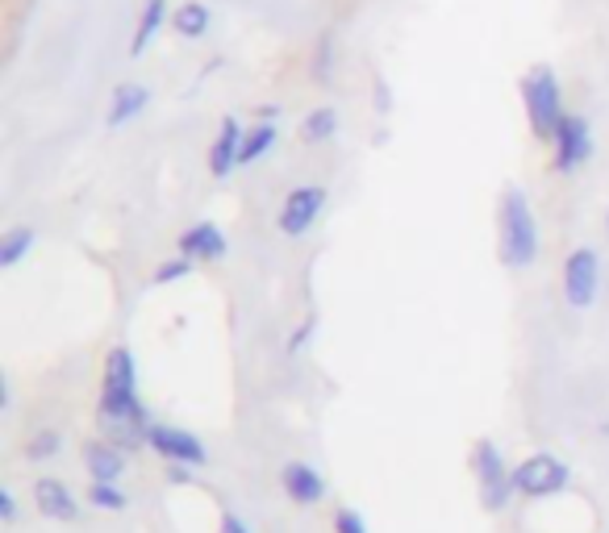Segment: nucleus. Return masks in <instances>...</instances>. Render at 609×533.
<instances>
[{
  "label": "nucleus",
  "mask_w": 609,
  "mask_h": 533,
  "mask_svg": "<svg viewBox=\"0 0 609 533\" xmlns=\"http://www.w3.org/2000/svg\"><path fill=\"white\" fill-rule=\"evenodd\" d=\"M471 471H476V484H480V505L489 512L510 509V500L517 496L514 467L505 463L501 446L492 438H480L471 446Z\"/></svg>",
  "instance_id": "obj_4"
},
{
  "label": "nucleus",
  "mask_w": 609,
  "mask_h": 533,
  "mask_svg": "<svg viewBox=\"0 0 609 533\" xmlns=\"http://www.w3.org/2000/svg\"><path fill=\"white\" fill-rule=\"evenodd\" d=\"M171 22V13H167V0H146L139 13V25H134V38H130V59H139L151 50V43L159 38V29Z\"/></svg>",
  "instance_id": "obj_16"
},
{
  "label": "nucleus",
  "mask_w": 609,
  "mask_h": 533,
  "mask_svg": "<svg viewBox=\"0 0 609 533\" xmlns=\"http://www.w3.org/2000/svg\"><path fill=\"white\" fill-rule=\"evenodd\" d=\"M280 138V125H272V121H259L247 130V138H242V155H238V167H255L272 146Z\"/></svg>",
  "instance_id": "obj_18"
},
{
  "label": "nucleus",
  "mask_w": 609,
  "mask_h": 533,
  "mask_svg": "<svg viewBox=\"0 0 609 533\" xmlns=\"http://www.w3.org/2000/svg\"><path fill=\"white\" fill-rule=\"evenodd\" d=\"M338 134V113L330 109V105H322V109H313V113H304L301 121V138L309 142V146H318V142H330Z\"/></svg>",
  "instance_id": "obj_20"
},
{
  "label": "nucleus",
  "mask_w": 609,
  "mask_h": 533,
  "mask_svg": "<svg viewBox=\"0 0 609 533\" xmlns=\"http://www.w3.org/2000/svg\"><path fill=\"white\" fill-rule=\"evenodd\" d=\"M568 484H572L568 463L556 459V455H547V450H539V455H530V459H522V463L514 467V487H517V496H526V500L560 496Z\"/></svg>",
  "instance_id": "obj_5"
},
{
  "label": "nucleus",
  "mask_w": 609,
  "mask_h": 533,
  "mask_svg": "<svg viewBox=\"0 0 609 533\" xmlns=\"http://www.w3.org/2000/svg\"><path fill=\"white\" fill-rule=\"evenodd\" d=\"M0 517H4L9 525L17 521V500H13V492H9V487H0Z\"/></svg>",
  "instance_id": "obj_25"
},
{
  "label": "nucleus",
  "mask_w": 609,
  "mask_h": 533,
  "mask_svg": "<svg viewBox=\"0 0 609 533\" xmlns=\"http://www.w3.org/2000/svg\"><path fill=\"white\" fill-rule=\"evenodd\" d=\"M34 505L50 521H75L80 517V505H75V496L68 492V484L63 480H50V475L34 480Z\"/></svg>",
  "instance_id": "obj_14"
},
{
  "label": "nucleus",
  "mask_w": 609,
  "mask_h": 533,
  "mask_svg": "<svg viewBox=\"0 0 609 533\" xmlns=\"http://www.w3.org/2000/svg\"><path fill=\"white\" fill-rule=\"evenodd\" d=\"M210 4H201V0H184V4H176L171 9V29L180 34V38H205L210 34Z\"/></svg>",
  "instance_id": "obj_17"
},
{
  "label": "nucleus",
  "mask_w": 609,
  "mask_h": 533,
  "mask_svg": "<svg viewBox=\"0 0 609 533\" xmlns=\"http://www.w3.org/2000/svg\"><path fill=\"white\" fill-rule=\"evenodd\" d=\"M34 242H38V233L29 230V226H13V230L0 233V267L9 271V267H17L29 251H34Z\"/></svg>",
  "instance_id": "obj_19"
},
{
  "label": "nucleus",
  "mask_w": 609,
  "mask_h": 533,
  "mask_svg": "<svg viewBox=\"0 0 609 533\" xmlns=\"http://www.w3.org/2000/svg\"><path fill=\"white\" fill-rule=\"evenodd\" d=\"M151 105V88H142V84H118L114 96H109V130H121V125H130L134 117H142V109Z\"/></svg>",
  "instance_id": "obj_15"
},
{
  "label": "nucleus",
  "mask_w": 609,
  "mask_h": 533,
  "mask_svg": "<svg viewBox=\"0 0 609 533\" xmlns=\"http://www.w3.org/2000/svg\"><path fill=\"white\" fill-rule=\"evenodd\" d=\"M280 484H284V492H288V500L301 505V509H313V505L326 500V480H322L309 463H288L280 471Z\"/></svg>",
  "instance_id": "obj_12"
},
{
  "label": "nucleus",
  "mask_w": 609,
  "mask_h": 533,
  "mask_svg": "<svg viewBox=\"0 0 609 533\" xmlns=\"http://www.w3.org/2000/svg\"><path fill=\"white\" fill-rule=\"evenodd\" d=\"M601 292V258L593 246H576L563 258V301L572 308H588Z\"/></svg>",
  "instance_id": "obj_7"
},
{
  "label": "nucleus",
  "mask_w": 609,
  "mask_h": 533,
  "mask_svg": "<svg viewBox=\"0 0 609 533\" xmlns=\"http://www.w3.org/2000/svg\"><path fill=\"white\" fill-rule=\"evenodd\" d=\"M88 505L100 512H121L130 505V496L118 484H88Z\"/></svg>",
  "instance_id": "obj_21"
},
{
  "label": "nucleus",
  "mask_w": 609,
  "mask_h": 533,
  "mask_svg": "<svg viewBox=\"0 0 609 533\" xmlns=\"http://www.w3.org/2000/svg\"><path fill=\"white\" fill-rule=\"evenodd\" d=\"M242 138H247V125L235 121V117H226L222 121V130H217V138L210 146V175L213 180H230L238 167V155H242Z\"/></svg>",
  "instance_id": "obj_11"
},
{
  "label": "nucleus",
  "mask_w": 609,
  "mask_h": 533,
  "mask_svg": "<svg viewBox=\"0 0 609 533\" xmlns=\"http://www.w3.org/2000/svg\"><path fill=\"white\" fill-rule=\"evenodd\" d=\"M522 109H526V121H530V134L539 142H556V130L568 117L563 109V88L560 75L551 68H530L522 75Z\"/></svg>",
  "instance_id": "obj_3"
},
{
  "label": "nucleus",
  "mask_w": 609,
  "mask_h": 533,
  "mask_svg": "<svg viewBox=\"0 0 609 533\" xmlns=\"http://www.w3.org/2000/svg\"><path fill=\"white\" fill-rule=\"evenodd\" d=\"M151 450H155L164 463H176V467H205L210 463L205 441L196 438V434H188V429H180V425H164V421L151 425Z\"/></svg>",
  "instance_id": "obj_8"
},
{
  "label": "nucleus",
  "mask_w": 609,
  "mask_h": 533,
  "mask_svg": "<svg viewBox=\"0 0 609 533\" xmlns=\"http://www.w3.org/2000/svg\"><path fill=\"white\" fill-rule=\"evenodd\" d=\"M63 450V438H59V429H38L29 446H25V459H34V463H47Z\"/></svg>",
  "instance_id": "obj_22"
},
{
  "label": "nucleus",
  "mask_w": 609,
  "mask_h": 533,
  "mask_svg": "<svg viewBox=\"0 0 609 533\" xmlns=\"http://www.w3.org/2000/svg\"><path fill=\"white\" fill-rule=\"evenodd\" d=\"M167 480H171V484H188V467L167 463Z\"/></svg>",
  "instance_id": "obj_27"
},
{
  "label": "nucleus",
  "mask_w": 609,
  "mask_h": 533,
  "mask_svg": "<svg viewBox=\"0 0 609 533\" xmlns=\"http://www.w3.org/2000/svg\"><path fill=\"white\" fill-rule=\"evenodd\" d=\"M84 467H88L93 484H118L126 475V450L105 438L84 441Z\"/></svg>",
  "instance_id": "obj_13"
},
{
  "label": "nucleus",
  "mask_w": 609,
  "mask_h": 533,
  "mask_svg": "<svg viewBox=\"0 0 609 533\" xmlns=\"http://www.w3.org/2000/svg\"><path fill=\"white\" fill-rule=\"evenodd\" d=\"M326 209V187L322 184H301L288 192L280 209V233L284 238H301V233L313 230V221Z\"/></svg>",
  "instance_id": "obj_9"
},
{
  "label": "nucleus",
  "mask_w": 609,
  "mask_h": 533,
  "mask_svg": "<svg viewBox=\"0 0 609 533\" xmlns=\"http://www.w3.org/2000/svg\"><path fill=\"white\" fill-rule=\"evenodd\" d=\"M334 533H368V525L355 509H338L334 512Z\"/></svg>",
  "instance_id": "obj_24"
},
{
  "label": "nucleus",
  "mask_w": 609,
  "mask_h": 533,
  "mask_svg": "<svg viewBox=\"0 0 609 533\" xmlns=\"http://www.w3.org/2000/svg\"><path fill=\"white\" fill-rule=\"evenodd\" d=\"M96 421L114 425V421H134V425H155L139 396V363L134 350L114 347L105 354V375H100V404H96Z\"/></svg>",
  "instance_id": "obj_1"
},
{
  "label": "nucleus",
  "mask_w": 609,
  "mask_h": 533,
  "mask_svg": "<svg viewBox=\"0 0 609 533\" xmlns=\"http://www.w3.org/2000/svg\"><path fill=\"white\" fill-rule=\"evenodd\" d=\"M192 258H184V255H176V258H167V263H159L155 267V283L164 288V283H176V279H184V276H192Z\"/></svg>",
  "instance_id": "obj_23"
},
{
  "label": "nucleus",
  "mask_w": 609,
  "mask_h": 533,
  "mask_svg": "<svg viewBox=\"0 0 609 533\" xmlns=\"http://www.w3.org/2000/svg\"><path fill=\"white\" fill-rule=\"evenodd\" d=\"M497 246L510 271H526L539 258V221L522 187H505L497 205Z\"/></svg>",
  "instance_id": "obj_2"
},
{
  "label": "nucleus",
  "mask_w": 609,
  "mask_h": 533,
  "mask_svg": "<svg viewBox=\"0 0 609 533\" xmlns=\"http://www.w3.org/2000/svg\"><path fill=\"white\" fill-rule=\"evenodd\" d=\"M588 159H593V125L585 113H568L551 142V167L560 175H576Z\"/></svg>",
  "instance_id": "obj_6"
},
{
  "label": "nucleus",
  "mask_w": 609,
  "mask_h": 533,
  "mask_svg": "<svg viewBox=\"0 0 609 533\" xmlns=\"http://www.w3.org/2000/svg\"><path fill=\"white\" fill-rule=\"evenodd\" d=\"M180 255L192 258V263H222V258L230 255V242H226V233L217 221H196V226H188L180 233Z\"/></svg>",
  "instance_id": "obj_10"
},
{
  "label": "nucleus",
  "mask_w": 609,
  "mask_h": 533,
  "mask_svg": "<svg viewBox=\"0 0 609 533\" xmlns=\"http://www.w3.org/2000/svg\"><path fill=\"white\" fill-rule=\"evenodd\" d=\"M222 533H251V530H247V525L238 521L235 512H226V517H222Z\"/></svg>",
  "instance_id": "obj_26"
},
{
  "label": "nucleus",
  "mask_w": 609,
  "mask_h": 533,
  "mask_svg": "<svg viewBox=\"0 0 609 533\" xmlns=\"http://www.w3.org/2000/svg\"><path fill=\"white\" fill-rule=\"evenodd\" d=\"M606 230H609V217H606Z\"/></svg>",
  "instance_id": "obj_28"
}]
</instances>
